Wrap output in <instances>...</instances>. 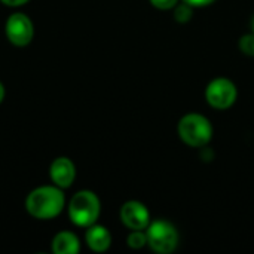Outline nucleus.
I'll return each mask as SVG.
<instances>
[{
	"label": "nucleus",
	"instance_id": "f257e3e1",
	"mask_svg": "<svg viewBox=\"0 0 254 254\" xmlns=\"http://www.w3.org/2000/svg\"><path fill=\"white\" fill-rule=\"evenodd\" d=\"M65 198L58 186H42L30 192L25 201V208L34 219L48 220L57 217L63 207Z\"/></svg>",
	"mask_w": 254,
	"mask_h": 254
},
{
	"label": "nucleus",
	"instance_id": "f03ea898",
	"mask_svg": "<svg viewBox=\"0 0 254 254\" xmlns=\"http://www.w3.org/2000/svg\"><path fill=\"white\" fill-rule=\"evenodd\" d=\"M179 137L190 147H205L213 137V127L210 121L199 113H189L183 116L177 127Z\"/></svg>",
	"mask_w": 254,
	"mask_h": 254
},
{
	"label": "nucleus",
	"instance_id": "7ed1b4c3",
	"mask_svg": "<svg viewBox=\"0 0 254 254\" xmlns=\"http://www.w3.org/2000/svg\"><path fill=\"white\" fill-rule=\"evenodd\" d=\"M101 211V204L98 196L91 190H80L70 199L68 216L70 220L80 228L92 226Z\"/></svg>",
	"mask_w": 254,
	"mask_h": 254
},
{
	"label": "nucleus",
	"instance_id": "20e7f679",
	"mask_svg": "<svg viewBox=\"0 0 254 254\" xmlns=\"http://www.w3.org/2000/svg\"><path fill=\"white\" fill-rule=\"evenodd\" d=\"M147 244L158 254L173 253L179 246V232L167 220H156L147 226Z\"/></svg>",
	"mask_w": 254,
	"mask_h": 254
},
{
	"label": "nucleus",
	"instance_id": "39448f33",
	"mask_svg": "<svg viewBox=\"0 0 254 254\" xmlns=\"http://www.w3.org/2000/svg\"><path fill=\"white\" fill-rule=\"evenodd\" d=\"M237 95L238 91L235 83L226 77H217L211 80L205 89L207 103L217 110H226L234 106V103L237 101Z\"/></svg>",
	"mask_w": 254,
	"mask_h": 254
},
{
	"label": "nucleus",
	"instance_id": "423d86ee",
	"mask_svg": "<svg viewBox=\"0 0 254 254\" xmlns=\"http://www.w3.org/2000/svg\"><path fill=\"white\" fill-rule=\"evenodd\" d=\"M6 36L7 40L15 46H25L31 42L34 36V27L31 19L24 13H13L6 21Z\"/></svg>",
	"mask_w": 254,
	"mask_h": 254
},
{
	"label": "nucleus",
	"instance_id": "0eeeda50",
	"mask_svg": "<svg viewBox=\"0 0 254 254\" xmlns=\"http://www.w3.org/2000/svg\"><path fill=\"white\" fill-rule=\"evenodd\" d=\"M121 220L131 231H144L150 225V213L144 204L128 201L121 207Z\"/></svg>",
	"mask_w": 254,
	"mask_h": 254
},
{
	"label": "nucleus",
	"instance_id": "6e6552de",
	"mask_svg": "<svg viewBox=\"0 0 254 254\" xmlns=\"http://www.w3.org/2000/svg\"><path fill=\"white\" fill-rule=\"evenodd\" d=\"M49 174H51V180L55 183V186L65 189V188H70L71 183L74 182L76 168H74V164L68 158L61 156L52 162Z\"/></svg>",
	"mask_w": 254,
	"mask_h": 254
},
{
	"label": "nucleus",
	"instance_id": "1a4fd4ad",
	"mask_svg": "<svg viewBox=\"0 0 254 254\" xmlns=\"http://www.w3.org/2000/svg\"><path fill=\"white\" fill-rule=\"evenodd\" d=\"M85 240H86L88 247L92 252H97V253H103V252L109 250V247L112 244L110 232L104 226H100V225H95V223L88 228Z\"/></svg>",
	"mask_w": 254,
	"mask_h": 254
},
{
	"label": "nucleus",
	"instance_id": "9d476101",
	"mask_svg": "<svg viewBox=\"0 0 254 254\" xmlns=\"http://www.w3.org/2000/svg\"><path fill=\"white\" fill-rule=\"evenodd\" d=\"M80 250L79 240L71 232H60L52 241V252L55 254H76Z\"/></svg>",
	"mask_w": 254,
	"mask_h": 254
},
{
	"label": "nucleus",
	"instance_id": "9b49d317",
	"mask_svg": "<svg viewBox=\"0 0 254 254\" xmlns=\"http://www.w3.org/2000/svg\"><path fill=\"white\" fill-rule=\"evenodd\" d=\"M192 15H193V6H190V4H188V3H177L176 4V7H174V18H176V21L177 22H188L190 18H192Z\"/></svg>",
	"mask_w": 254,
	"mask_h": 254
},
{
	"label": "nucleus",
	"instance_id": "f8f14e48",
	"mask_svg": "<svg viewBox=\"0 0 254 254\" xmlns=\"http://www.w3.org/2000/svg\"><path fill=\"white\" fill-rule=\"evenodd\" d=\"M127 243L131 249L134 250H138V249H143L146 244H147V235L141 231H132L128 238H127Z\"/></svg>",
	"mask_w": 254,
	"mask_h": 254
},
{
	"label": "nucleus",
	"instance_id": "ddd939ff",
	"mask_svg": "<svg viewBox=\"0 0 254 254\" xmlns=\"http://www.w3.org/2000/svg\"><path fill=\"white\" fill-rule=\"evenodd\" d=\"M240 51L247 55V57H254V33L252 34H244L240 42H238Z\"/></svg>",
	"mask_w": 254,
	"mask_h": 254
},
{
	"label": "nucleus",
	"instance_id": "4468645a",
	"mask_svg": "<svg viewBox=\"0 0 254 254\" xmlns=\"http://www.w3.org/2000/svg\"><path fill=\"white\" fill-rule=\"evenodd\" d=\"M150 3L156 9L170 10V9H174L176 7V4L179 3V0H150Z\"/></svg>",
	"mask_w": 254,
	"mask_h": 254
},
{
	"label": "nucleus",
	"instance_id": "2eb2a0df",
	"mask_svg": "<svg viewBox=\"0 0 254 254\" xmlns=\"http://www.w3.org/2000/svg\"><path fill=\"white\" fill-rule=\"evenodd\" d=\"M183 1L193 6V7H204V6H208V4L214 3L216 0H183Z\"/></svg>",
	"mask_w": 254,
	"mask_h": 254
},
{
	"label": "nucleus",
	"instance_id": "dca6fc26",
	"mask_svg": "<svg viewBox=\"0 0 254 254\" xmlns=\"http://www.w3.org/2000/svg\"><path fill=\"white\" fill-rule=\"evenodd\" d=\"M3 4H6V6H21V4H24V3H27V1H30V0H0Z\"/></svg>",
	"mask_w": 254,
	"mask_h": 254
},
{
	"label": "nucleus",
	"instance_id": "f3484780",
	"mask_svg": "<svg viewBox=\"0 0 254 254\" xmlns=\"http://www.w3.org/2000/svg\"><path fill=\"white\" fill-rule=\"evenodd\" d=\"M3 97H4V88H3V85L0 83V103L3 101Z\"/></svg>",
	"mask_w": 254,
	"mask_h": 254
},
{
	"label": "nucleus",
	"instance_id": "a211bd4d",
	"mask_svg": "<svg viewBox=\"0 0 254 254\" xmlns=\"http://www.w3.org/2000/svg\"><path fill=\"white\" fill-rule=\"evenodd\" d=\"M252 30H253V33H254V16H253V19H252Z\"/></svg>",
	"mask_w": 254,
	"mask_h": 254
}]
</instances>
